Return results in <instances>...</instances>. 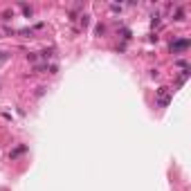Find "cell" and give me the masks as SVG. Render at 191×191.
<instances>
[{"mask_svg":"<svg viewBox=\"0 0 191 191\" xmlns=\"http://www.w3.org/2000/svg\"><path fill=\"white\" fill-rule=\"evenodd\" d=\"M94 32H97V34H99V36H101V34H103V32H106V27H103V25H97V30H94Z\"/></svg>","mask_w":191,"mask_h":191,"instance_id":"4","label":"cell"},{"mask_svg":"<svg viewBox=\"0 0 191 191\" xmlns=\"http://www.w3.org/2000/svg\"><path fill=\"white\" fill-rule=\"evenodd\" d=\"M187 47H189V41H187V38H182V41H175V43H171V50H173V52L187 50Z\"/></svg>","mask_w":191,"mask_h":191,"instance_id":"2","label":"cell"},{"mask_svg":"<svg viewBox=\"0 0 191 191\" xmlns=\"http://www.w3.org/2000/svg\"><path fill=\"white\" fill-rule=\"evenodd\" d=\"M155 101H157V106L166 108V106H169V101H171V90H169V88H160V90H157Z\"/></svg>","mask_w":191,"mask_h":191,"instance_id":"1","label":"cell"},{"mask_svg":"<svg viewBox=\"0 0 191 191\" xmlns=\"http://www.w3.org/2000/svg\"><path fill=\"white\" fill-rule=\"evenodd\" d=\"M23 151H25V146H18V148H16V151L11 153V157H16V155H20V153H23Z\"/></svg>","mask_w":191,"mask_h":191,"instance_id":"3","label":"cell"}]
</instances>
